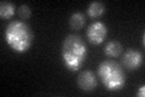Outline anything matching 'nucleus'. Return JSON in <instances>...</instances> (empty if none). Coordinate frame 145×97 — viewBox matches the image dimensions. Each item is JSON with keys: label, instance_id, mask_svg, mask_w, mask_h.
Wrapping results in <instances>:
<instances>
[{"label": "nucleus", "instance_id": "obj_1", "mask_svg": "<svg viewBox=\"0 0 145 97\" xmlns=\"http://www.w3.org/2000/svg\"><path fill=\"white\" fill-rule=\"evenodd\" d=\"M87 46L80 35L70 34L62 43L61 56L64 67L69 72H76L87 58Z\"/></svg>", "mask_w": 145, "mask_h": 97}, {"label": "nucleus", "instance_id": "obj_2", "mask_svg": "<svg viewBox=\"0 0 145 97\" xmlns=\"http://www.w3.org/2000/svg\"><path fill=\"white\" fill-rule=\"evenodd\" d=\"M4 35L7 45L12 49V51L17 53L27 52L34 41L33 30L24 21L20 20L11 21L8 23Z\"/></svg>", "mask_w": 145, "mask_h": 97}, {"label": "nucleus", "instance_id": "obj_3", "mask_svg": "<svg viewBox=\"0 0 145 97\" xmlns=\"http://www.w3.org/2000/svg\"><path fill=\"white\" fill-rule=\"evenodd\" d=\"M98 77L102 84L109 91H119L126 84V74L123 68L112 59H105L98 66Z\"/></svg>", "mask_w": 145, "mask_h": 97}, {"label": "nucleus", "instance_id": "obj_4", "mask_svg": "<svg viewBox=\"0 0 145 97\" xmlns=\"http://www.w3.org/2000/svg\"><path fill=\"white\" fill-rule=\"evenodd\" d=\"M144 55L135 49H127L121 56L122 67L128 71H137L143 66Z\"/></svg>", "mask_w": 145, "mask_h": 97}, {"label": "nucleus", "instance_id": "obj_5", "mask_svg": "<svg viewBox=\"0 0 145 97\" xmlns=\"http://www.w3.org/2000/svg\"><path fill=\"white\" fill-rule=\"evenodd\" d=\"M86 35H87V39L91 44L101 45L108 35V27L102 21H94L87 28Z\"/></svg>", "mask_w": 145, "mask_h": 97}, {"label": "nucleus", "instance_id": "obj_6", "mask_svg": "<svg viewBox=\"0 0 145 97\" xmlns=\"http://www.w3.org/2000/svg\"><path fill=\"white\" fill-rule=\"evenodd\" d=\"M97 78L92 71H82L78 77V86L85 92H91L97 87Z\"/></svg>", "mask_w": 145, "mask_h": 97}, {"label": "nucleus", "instance_id": "obj_7", "mask_svg": "<svg viewBox=\"0 0 145 97\" xmlns=\"http://www.w3.org/2000/svg\"><path fill=\"white\" fill-rule=\"evenodd\" d=\"M122 51H123V46H122V44L117 40L108 41L105 44V46H104V53H105L108 57H111V58L121 56Z\"/></svg>", "mask_w": 145, "mask_h": 97}, {"label": "nucleus", "instance_id": "obj_8", "mask_svg": "<svg viewBox=\"0 0 145 97\" xmlns=\"http://www.w3.org/2000/svg\"><path fill=\"white\" fill-rule=\"evenodd\" d=\"M105 12V5L102 1H92L87 7V13L92 18H99Z\"/></svg>", "mask_w": 145, "mask_h": 97}, {"label": "nucleus", "instance_id": "obj_9", "mask_svg": "<svg viewBox=\"0 0 145 97\" xmlns=\"http://www.w3.org/2000/svg\"><path fill=\"white\" fill-rule=\"evenodd\" d=\"M16 12V7L10 1H1L0 3V17L3 20H10Z\"/></svg>", "mask_w": 145, "mask_h": 97}, {"label": "nucleus", "instance_id": "obj_10", "mask_svg": "<svg viewBox=\"0 0 145 97\" xmlns=\"http://www.w3.org/2000/svg\"><path fill=\"white\" fill-rule=\"evenodd\" d=\"M86 23V17L82 12H74L69 18V24L72 29L79 30L85 26Z\"/></svg>", "mask_w": 145, "mask_h": 97}, {"label": "nucleus", "instance_id": "obj_11", "mask_svg": "<svg viewBox=\"0 0 145 97\" xmlns=\"http://www.w3.org/2000/svg\"><path fill=\"white\" fill-rule=\"evenodd\" d=\"M17 13L22 20H28V18H30V16H31V9L28 5H21L18 7Z\"/></svg>", "mask_w": 145, "mask_h": 97}, {"label": "nucleus", "instance_id": "obj_12", "mask_svg": "<svg viewBox=\"0 0 145 97\" xmlns=\"http://www.w3.org/2000/svg\"><path fill=\"white\" fill-rule=\"evenodd\" d=\"M137 96L138 97H144L145 96V85H142L138 89V92H137Z\"/></svg>", "mask_w": 145, "mask_h": 97}, {"label": "nucleus", "instance_id": "obj_13", "mask_svg": "<svg viewBox=\"0 0 145 97\" xmlns=\"http://www.w3.org/2000/svg\"><path fill=\"white\" fill-rule=\"evenodd\" d=\"M144 38H145V34H144V32H143V34H142V45H143V46H144V44H145Z\"/></svg>", "mask_w": 145, "mask_h": 97}]
</instances>
